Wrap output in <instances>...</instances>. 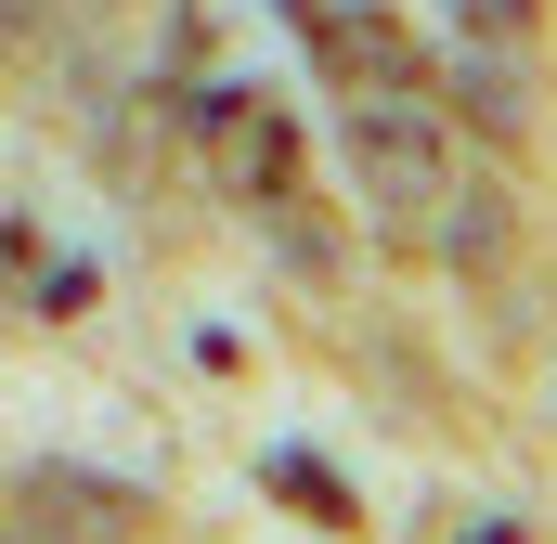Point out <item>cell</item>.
<instances>
[{"mask_svg":"<svg viewBox=\"0 0 557 544\" xmlns=\"http://www.w3.org/2000/svg\"><path fill=\"white\" fill-rule=\"evenodd\" d=\"M337 156H350V182H363L376 208H428V195L454 182V131H441V104H416V91H350Z\"/></svg>","mask_w":557,"mask_h":544,"instance_id":"cell-1","label":"cell"},{"mask_svg":"<svg viewBox=\"0 0 557 544\" xmlns=\"http://www.w3.org/2000/svg\"><path fill=\"white\" fill-rule=\"evenodd\" d=\"M143 480H104V467H26L13 480V532L26 544H143Z\"/></svg>","mask_w":557,"mask_h":544,"instance_id":"cell-2","label":"cell"},{"mask_svg":"<svg viewBox=\"0 0 557 544\" xmlns=\"http://www.w3.org/2000/svg\"><path fill=\"white\" fill-rule=\"evenodd\" d=\"M337 78H350V91H403V78H416L403 26H389V13H350V26H337Z\"/></svg>","mask_w":557,"mask_h":544,"instance_id":"cell-3","label":"cell"},{"mask_svg":"<svg viewBox=\"0 0 557 544\" xmlns=\"http://www.w3.org/2000/svg\"><path fill=\"white\" fill-rule=\"evenodd\" d=\"M285 169H298V131L285 118H234V182L247 195H285Z\"/></svg>","mask_w":557,"mask_h":544,"instance_id":"cell-4","label":"cell"},{"mask_svg":"<svg viewBox=\"0 0 557 544\" xmlns=\"http://www.w3.org/2000/svg\"><path fill=\"white\" fill-rule=\"evenodd\" d=\"M441 234H454V260H506V195H467Z\"/></svg>","mask_w":557,"mask_h":544,"instance_id":"cell-5","label":"cell"},{"mask_svg":"<svg viewBox=\"0 0 557 544\" xmlns=\"http://www.w3.org/2000/svg\"><path fill=\"white\" fill-rule=\"evenodd\" d=\"M454 13L480 26V52H519V39H532V0H454Z\"/></svg>","mask_w":557,"mask_h":544,"instance_id":"cell-6","label":"cell"},{"mask_svg":"<svg viewBox=\"0 0 557 544\" xmlns=\"http://www.w3.org/2000/svg\"><path fill=\"white\" fill-rule=\"evenodd\" d=\"M0 544H26V532H13V519H0Z\"/></svg>","mask_w":557,"mask_h":544,"instance_id":"cell-7","label":"cell"}]
</instances>
